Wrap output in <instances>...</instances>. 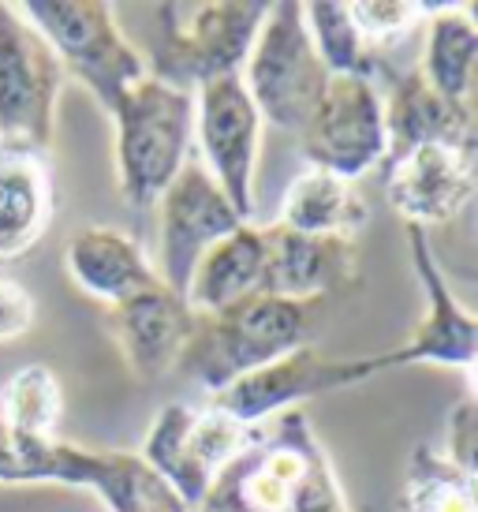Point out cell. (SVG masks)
<instances>
[{
  "mask_svg": "<svg viewBox=\"0 0 478 512\" xmlns=\"http://www.w3.org/2000/svg\"><path fill=\"white\" fill-rule=\"evenodd\" d=\"M198 509L217 512H352L337 468L303 408L258 423L243 453L213 479Z\"/></svg>",
  "mask_w": 478,
  "mask_h": 512,
  "instance_id": "6da1fadb",
  "label": "cell"
},
{
  "mask_svg": "<svg viewBox=\"0 0 478 512\" xmlns=\"http://www.w3.org/2000/svg\"><path fill=\"white\" fill-rule=\"evenodd\" d=\"M322 311L325 299H281L251 292L225 311L195 314L191 337L172 374L217 397L243 374L310 344Z\"/></svg>",
  "mask_w": 478,
  "mask_h": 512,
  "instance_id": "7a4b0ae2",
  "label": "cell"
},
{
  "mask_svg": "<svg viewBox=\"0 0 478 512\" xmlns=\"http://www.w3.org/2000/svg\"><path fill=\"white\" fill-rule=\"evenodd\" d=\"M113 120L116 184L135 210L157 206L165 187L191 161L195 146V94L146 72L109 109Z\"/></svg>",
  "mask_w": 478,
  "mask_h": 512,
  "instance_id": "3957f363",
  "label": "cell"
},
{
  "mask_svg": "<svg viewBox=\"0 0 478 512\" xmlns=\"http://www.w3.org/2000/svg\"><path fill=\"white\" fill-rule=\"evenodd\" d=\"M266 0H187L157 4L154 79L195 94L198 86L239 75L266 19Z\"/></svg>",
  "mask_w": 478,
  "mask_h": 512,
  "instance_id": "277c9868",
  "label": "cell"
},
{
  "mask_svg": "<svg viewBox=\"0 0 478 512\" xmlns=\"http://www.w3.org/2000/svg\"><path fill=\"white\" fill-rule=\"evenodd\" d=\"M19 12L53 45L64 75L83 83L105 113L127 86L150 72L105 0H23Z\"/></svg>",
  "mask_w": 478,
  "mask_h": 512,
  "instance_id": "5b68a950",
  "label": "cell"
},
{
  "mask_svg": "<svg viewBox=\"0 0 478 512\" xmlns=\"http://www.w3.org/2000/svg\"><path fill=\"white\" fill-rule=\"evenodd\" d=\"M239 79L247 86L262 124H273L288 135L303 131L333 75L325 72L322 57L310 45L299 0L269 4Z\"/></svg>",
  "mask_w": 478,
  "mask_h": 512,
  "instance_id": "8992f818",
  "label": "cell"
},
{
  "mask_svg": "<svg viewBox=\"0 0 478 512\" xmlns=\"http://www.w3.org/2000/svg\"><path fill=\"white\" fill-rule=\"evenodd\" d=\"M254 438V427H243L221 408H191L172 400L150 423L139 456L176 490V498L195 512L213 479L236 460Z\"/></svg>",
  "mask_w": 478,
  "mask_h": 512,
  "instance_id": "52a82bcc",
  "label": "cell"
},
{
  "mask_svg": "<svg viewBox=\"0 0 478 512\" xmlns=\"http://www.w3.org/2000/svg\"><path fill=\"white\" fill-rule=\"evenodd\" d=\"M381 370H393L389 352L359 356V359H333V356H322L314 344H303L296 352H288V356L273 359L266 367L236 378L210 404L228 412L232 419H239L243 427H258V423H269L273 415L303 408L314 397L370 382Z\"/></svg>",
  "mask_w": 478,
  "mask_h": 512,
  "instance_id": "ba28073f",
  "label": "cell"
},
{
  "mask_svg": "<svg viewBox=\"0 0 478 512\" xmlns=\"http://www.w3.org/2000/svg\"><path fill=\"white\" fill-rule=\"evenodd\" d=\"M296 139L307 169L333 172L352 184L385 165L389 135L378 83L359 75H333Z\"/></svg>",
  "mask_w": 478,
  "mask_h": 512,
  "instance_id": "9c48e42d",
  "label": "cell"
},
{
  "mask_svg": "<svg viewBox=\"0 0 478 512\" xmlns=\"http://www.w3.org/2000/svg\"><path fill=\"white\" fill-rule=\"evenodd\" d=\"M64 79L53 45L30 27L19 4L0 0V139L53 143Z\"/></svg>",
  "mask_w": 478,
  "mask_h": 512,
  "instance_id": "30bf717a",
  "label": "cell"
},
{
  "mask_svg": "<svg viewBox=\"0 0 478 512\" xmlns=\"http://www.w3.org/2000/svg\"><path fill=\"white\" fill-rule=\"evenodd\" d=\"M195 146L202 169L221 187L243 221L254 214V169L262 146V116L239 75H225L195 90Z\"/></svg>",
  "mask_w": 478,
  "mask_h": 512,
  "instance_id": "8fae6325",
  "label": "cell"
},
{
  "mask_svg": "<svg viewBox=\"0 0 478 512\" xmlns=\"http://www.w3.org/2000/svg\"><path fill=\"white\" fill-rule=\"evenodd\" d=\"M239 225H243V217L232 210V202L221 195V187L210 180V172L198 161H187L180 176L157 199L161 243H157L154 270L161 277V285L183 296L198 258L217 240H225L228 232H236Z\"/></svg>",
  "mask_w": 478,
  "mask_h": 512,
  "instance_id": "7c38bea8",
  "label": "cell"
},
{
  "mask_svg": "<svg viewBox=\"0 0 478 512\" xmlns=\"http://www.w3.org/2000/svg\"><path fill=\"white\" fill-rule=\"evenodd\" d=\"M34 483L94 490L109 512H191L139 453L83 449V445L64 438L42 445Z\"/></svg>",
  "mask_w": 478,
  "mask_h": 512,
  "instance_id": "4fadbf2b",
  "label": "cell"
},
{
  "mask_svg": "<svg viewBox=\"0 0 478 512\" xmlns=\"http://www.w3.org/2000/svg\"><path fill=\"white\" fill-rule=\"evenodd\" d=\"M408 255H411L415 281H419L422 296H426V314H422V322L415 326V333H411L408 341L400 344L396 352H389L393 370L415 367V363L475 370V352H478L475 314L456 299V292L445 281L426 228L408 225Z\"/></svg>",
  "mask_w": 478,
  "mask_h": 512,
  "instance_id": "5bb4252c",
  "label": "cell"
},
{
  "mask_svg": "<svg viewBox=\"0 0 478 512\" xmlns=\"http://www.w3.org/2000/svg\"><path fill=\"white\" fill-rule=\"evenodd\" d=\"M385 169V199L415 228L449 225L475 195V154L452 146H415Z\"/></svg>",
  "mask_w": 478,
  "mask_h": 512,
  "instance_id": "9a60e30c",
  "label": "cell"
},
{
  "mask_svg": "<svg viewBox=\"0 0 478 512\" xmlns=\"http://www.w3.org/2000/svg\"><path fill=\"white\" fill-rule=\"evenodd\" d=\"M191 326H195V311L187 307V299L169 292L165 285L146 288L116 307H105V329L139 382H157L176 370Z\"/></svg>",
  "mask_w": 478,
  "mask_h": 512,
  "instance_id": "2e32d148",
  "label": "cell"
},
{
  "mask_svg": "<svg viewBox=\"0 0 478 512\" xmlns=\"http://www.w3.org/2000/svg\"><path fill=\"white\" fill-rule=\"evenodd\" d=\"M381 109H385V135H389L385 165L404 157L415 146L430 143L475 154L478 105L449 101L445 94H437L434 86L419 75V68L389 72V94L381 98Z\"/></svg>",
  "mask_w": 478,
  "mask_h": 512,
  "instance_id": "e0dca14e",
  "label": "cell"
},
{
  "mask_svg": "<svg viewBox=\"0 0 478 512\" xmlns=\"http://www.w3.org/2000/svg\"><path fill=\"white\" fill-rule=\"evenodd\" d=\"M57 176L49 146L0 139V262L27 255L53 225Z\"/></svg>",
  "mask_w": 478,
  "mask_h": 512,
  "instance_id": "ac0fdd59",
  "label": "cell"
},
{
  "mask_svg": "<svg viewBox=\"0 0 478 512\" xmlns=\"http://www.w3.org/2000/svg\"><path fill=\"white\" fill-rule=\"evenodd\" d=\"M266 236V270L262 292L281 299H325L333 288L359 277V255L352 240L337 236H303L284 225H262Z\"/></svg>",
  "mask_w": 478,
  "mask_h": 512,
  "instance_id": "d6986e66",
  "label": "cell"
},
{
  "mask_svg": "<svg viewBox=\"0 0 478 512\" xmlns=\"http://www.w3.org/2000/svg\"><path fill=\"white\" fill-rule=\"evenodd\" d=\"M64 270L83 296L98 299L105 307H116L161 285L154 258L142 251V243L109 225L79 228L64 247Z\"/></svg>",
  "mask_w": 478,
  "mask_h": 512,
  "instance_id": "ffe728a7",
  "label": "cell"
},
{
  "mask_svg": "<svg viewBox=\"0 0 478 512\" xmlns=\"http://www.w3.org/2000/svg\"><path fill=\"white\" fill-rule=\"evenodd\" d=\"M262 270H266V236L262 225L243 221L236 232H228L225 240H217L198 258L187 281V307L195 314L225 311L251 292H262Z\"/></svg>",
  "mask_w": 478,
  "mask_h": 512,
  "instance_id": "44dd1931",
  "label": "cell"
},
{
  "mask_svg": "<svg viewBox=\"0 0 478 512\" xmlns=\"http://www.w3.org/2000/svg\"><path fill=\"white\" fill-rule=\"evenodd\" d=\"M370 221V206L359 195L352 180H340L333 172L303 169L284 187L281 214L277 225L303 232V236H337V240H352L363 232Z\"/></svg>",
  "mask_w": 478,
  "mask_h": 512,
  "instance_id": "7402d4cb",
  "label": "cell"
},
{
  "mask_svg": "<svg viewBox=\"0 0 478 512\" xmlns=\"http://www.w3.org/2000/svg\"><path fill=\"white\" fill-rule=\"evenodd\" d=\"M415 68L437 94L475 105L478 27L471 4H434V12L426 19V49Z\"/></svg>",
  "mask_w": 478,
  "mask_h": 512,
  "instance_id": "603a6c76",
  "label": "cell"
},
{
  "mask_svg": "<svg viewBox=\"0 0 478 512\" xmlns=\"http://www.w3.org/2000/svg\"><path fill=\"white\" fill-rule=\"evenodd\" d=\"M396 512H478V479L449 464L441 449H411Z\"/></svg>",
  "mask_w": 478,
  "mask_h": 512,
  "instance_id": "cb8c5ba5",
  "label": "cell"
},
{
  "mask_svg": "<svg viewBox=\"0 0 478 512\" xmlns=\"http://www.w3.org/2000/svg\"><path fill=\"white\" fill-rule=\"evenodd\" d=\"M303 27L310 34L314 53L322 57L329 75H359L374 79L381 60L370 53L363 34L355 30L348 0H307L303 4Z\"/></svg>",
  "mask_w": 478,
  "mask_h": 512,
  "instance_id": "d4e9b609",
  "label": "cell"
},
{
  "mask_svg": "<svg viewBox=\"0 0 478 512\" xmlns=\"http://www.w3.org/2000/svg\"><path fill=\"white\" fill-rule=\"evenodd\" d=\"M60 419H64V393H60L57 374L45 363L19 367L0 389V423L23 430L30 438L53 441L60 438Z\"/></svg>",
  "mask_w": 478,
  "mask_h": 512,
  "instance_id": "484cf974",
  "label": "cell"
},
{
  "mask_svg": "<svg viewBox=\"0 0 478 512\" xmlns=\"http://www.w3.org/2000/svg\"><path fill=\"white\" fill-rule=\"evenodd\" d=\"M355 30L363 34L374 57H385L393 45H400L411 30H419L434 4H419V0H348Z\"/></svg>",
  "mask_w": 478,
  "mask_h": 512,
  "instance_id": "4316f807",
  "label": "cell"
},
{
  "mask_svg": "<svg viewBox=\"0 0 478 512\" xmlns=\"http://www.w3.org/2000/svg\"><path fill=\"white\" fill-rule=\"evenodd\" d=\"M441 456L456 464L460 471H478V400L475 389H467L464 397L449 408V423H445V449Z\"/></svg>",
  "mask_w": 478,
  "mask_h": 512,
  "instance_id": "83f0119b",
  "label": "cell"
},
{
  "mask_svg": "<svg viewBox=\"0 0 478 512\" xmlns=\"http://www.w3.org/2000/svg\"><path fill=\"white\" fill-rule=\"evenodd\" d=\"M34 318H38L34 296L19 281L0 273V341H15V337L30 333Z\"/></svg>",
  "mask_w": 478,
  "mask_h": 512,
  "instance_id": "f1b7e54d",
  "label": "cell"
},
{
  "mask_svg": "<svg viewBox=\"0 0 478 512\" xmlns=\"http://www.w3.org/2000/svg\"><path fill=\"white\" fill-rule=\"evenodd\" d=\"M195 512H217V509H195Z\"/></svg>",
  "mask_w": 478,
  "mask_h": 512,
  "instance_id": "f546056e",
  "label": "cell"
}]
</instances>
